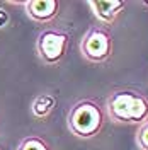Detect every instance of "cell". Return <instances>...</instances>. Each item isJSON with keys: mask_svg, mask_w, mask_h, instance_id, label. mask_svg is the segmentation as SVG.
Instances as JSON below:
<instances>
[{"mask_svg": "<svg viewBox=\"0 0 148 150\" xmlns=\"http://www.w3.org/2000/svg\"><path fill=\"white\" fill-rule=\"evenodd\" d=\"M111 112L119 121H140L147 116L148 104L143 97L119 92L111 99Z\"/></svg>", "mask_w": 148, "mask_h": 150, "instance_id": "cell-1", "label": "cell"}, {"mask_svg": "<svg viewBox=\"0 0 148 150\" xmlns=\"http://www.w3.org/2000/svg\"><path fill=\"white\" fill-rule=\"evenodd\" d=\"M19 150H48V147L37 138H27L20 143Z\"/></svg>", "mask_w": 148, "mask_h": 150, "instance_id": "cell-8", "label": "cell"}, {"mask_svg": "<svg viewBox=\"0 0 148 150\" xmlns=\"http://www.w3.org/2000/svg\"><path fill=\"white\" fill-rule=\"evenodd\" d=\"M83 55L90 60H102L109 53V38L102 31H92L82 43Z\"/></svg>", "mask_w": 148, "mask_h": 150, "instance_id": "cell-4", "label": "cell"}, {"mask_svg": "<svg viewBox=\"0 0 148 150\" xmlns=\"http://www.w3.org/2000/svg\"><path fill=\"white\" fill-rule=\"evenodd\" d=\"M27 14L36 21H48L56 14V0H29L26 4Z\"/></svg>", "mask_w": 148, "mask_h": 150, "instance_id": "cell-5", "label": "cell"}, {"mask_svg": "<svg viewBox=\"0 0 148 150\" xmlns=\"http://www.w3.org/2000/svg\"><path fill=\"white\" fill-rule=\"evenodd\" d=\"M90 7H94L95 16H99L102 21H112L118 14V9L123 7V2L119 0H99V2H90Z\"/></svg>", "mask_w": 148, "mask_h": 150, "instance_id": "cell-6", "label": "cell"}, {"mask_svg": "<svg viewBox=\"0 0 148 150\" xmlns=\"http://www.w3.org/2000/svg\"><path fill=\"white\" fill-rule=\"evenodd\" d=\"M140 145L145 150H148V125L141 130V133H140Z\"/></svg>", "mask_w": 148, "mask_h": 150, "instance_id": "cell-9", "label": "cell"}, {"mask_svg": "<svg viewBox=\"0 0 148 150\" xmlns=\"http://www.w3.org/2000/svg\"><path fill=\"white\" fill-rule=\"evenodd\" d=\"M65 46H66L65 34H58V33L48 31L39 38V51H41V56L46 62L60 60L65 53Z\"/></svg>", "mask_w": 148, "mask_h": 150, "instance_id": "cell-3", "label": "cell"}, {"mask_svg": "<svg viewBox=\"0 0 148 150\" xmlns=\"http://www.w3.org/2000/svg\"><path fill=\"white\" fill-rule=\"evenodd\" d=\"M51 108H53V99L51 97H48V96H41V97H37L34 106H32V109H34V114L36 116H46L48 112L51 111Z\"/></svg>", "mask_w": 148, "mask_h": 150, "instance_id": "cell-7", "label": "cell"}, {"mask_svg": "<svg viewBox=\"0 0 148 150\" xmlns=\"http://www.w3.org/2000/svg\"><path fill=\"white\" fill-rule=\"evenodd\" d=\"M72 130L82 137H90L101 126V111L92 104L83 103L77 106L70 116Z\"/></svg>", "mask_w": 148, "mask_h": 150, "instance_id": "cell-2", "label": "cell"}]
</instances>
